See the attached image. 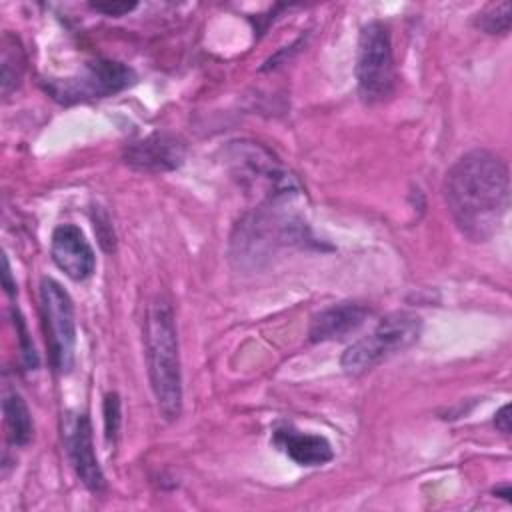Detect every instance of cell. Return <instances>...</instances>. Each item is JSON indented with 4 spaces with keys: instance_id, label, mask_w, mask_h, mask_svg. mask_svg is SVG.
<instances>
[{
    "instance_id": "6da1fadb",
    "label": "cell",
    "mask_w": 512,
    "mask_h": 512,
    "mask_svg": "<svg viewBox=\"0 0 512 512\" xmlns=\"http://www.w3.org/2000/svg\"><path fill=\"white\" fill-rule=\"evenodd\" d=\"M444 198L456 228L472 242H486L510 204L508 166L488 150H470L448 170Z\"/></svg>"
},
{
    "instance_id": "7a4b0ae2",
    "label": "cell",
    "mask_w": 512,
    "mask_h": 512,
    "mask_svg": "<svg viewBox=\"0 0 512 512\" xmlns=\"http://www.w3.org/2000/svg\"><path fill=\"white\" fill-rule=\"evenodd\" d=\"M144 344L148 358L150 386L160 414L176 420L182 412V374L174 314L164 298L148 304L144 320Z\"/></svg>"
},
{
    "instance_id": "3957f363",
    "label": "cell",
    "mask_w": 512,
    "mask_h": 512,
    "mask_svg": "<svg viewBox=\"0 0 512 512\" xmlns=\"http://www.w3.org/2000/svg\"><path fill=\"white\" fill-rule=\"evenodd\" d=\"M422 332V320L414 312H392L384 316L378 326L364 338L356 340L342 354L344 372L358 376L372 370L382 360L410 348Z\"/></svg>"
},
{
    "instance_id": "277c9868",
    "label": "cell",
    "mask_w": 512,
    "mask_h": 512,
    "mask_svg": "<svg viewBox=\"0 0 512 512\" xmlns=\"http://www.w3.org/2000/svg\"><path fill=\"white\" fill-rule=\"evenodd\" d=\"M358 94L366 104L384 102L394 94L396 68L388 28L372 20L362 26L356 58Z\"/></svg>"
},
{
    "instance_id": "5b68a950",
    "label": "cell",
    "mask_w": 512,
    "mask_h": 512,
    "mask_svg": "<svg viewBox=\"0 0 512 512\" xmlns=\"http://www.w3.org/2000/svg\"><path fill=\"white\" fill-rule=\"evenodd\" d=\"M136 74L130 66L118 60L98 58L86 62L76 74L66 78L44 80V90L60 104H76L92 98H106L132 86Z\"/></svg>"
},
{
    "instance_id": "8992f818",
    "label": "cell",
    "mask_w": 512,
    "mask_h": 512,
    "mask_svg": "<svg viewBox=\"0 0 512 512\" xmlns=\"http://www.w3.org/2000/svg\"><path fill=\"white\" fill-rule=\"evenodd\" d=\"M230 164L234 176L246 188L262 192L266 202L288 200L292 194L300 192L296 178L290 176L276 158L258 144L232 142Z\"/></svg>"
},
{
    "instance_id": "52a82bcc",
    "label": "cell",
    "mask_w": 512,
    "mask_h": 512,
    "mask_svg": "<svg viewBox=\"0 0 512 512\" xmlns=\"http://www.w3.org/2000/svg\"><path fill=\"white\" fill-rule=\"evenodd\" d=\"M40 302L44 328L50 348V360L56 372L66 374L74 364V344H76V322L74 306L68 292L52 278H42L40 282Z\"/></svg>"
},
{
    "instance_id": "ba28073f",
    "label": "cell",
    "mask_w": 512,
    "mask_h": 512,
    "mask_svg": "<svg viewBox=\"0 0 512 512\" xmlns=\"http://www.w3.org/2000/svg\"><path fill=\"white\" fill-rule=\"evenodd\" d=\"M50 254L54 264L76 282L92 276L96 268V256L88 244L84 232L74 224H60L52 232Z\"/></svg>"
},
{
    "instance_id": "9c48e42d",
    "label": "cell",
    "mask_w": 512,
    "mask_h": 512,
    "mask_svg": "<svg viewBox=\"0 0 512 512\" xmlns=\"http://www.w3.org/2000/svg\"><path fill=\"white\" fill-rule=\"evenodd\" d=\"M186 146L172 134H152L126 148L124 162L136 170L168 172L182 164Z\"/></svg>"
},
{
    "instance_id": "30bf717a",
    "label": "cell",
    "mask_w": 512,
    "mask_h": 512,
    "mask_svg": "<svg viewBox=\"0 0 512 512\" xmlns=\"http://www.w3.org/2000/svg\"><path fill=\"white\" fill-rule=\"evenodd\" d=\"M66 446H68V456L76 476L82 480V484L88 490L100 492L106 486V480L94 452L92 424L86 414H80L74 418L66 436Z\"/></svg>"
},
{
    "instance_id": "8fae6325",
    "label": "cell",
    "mask_w": 512,
    "mask_h": 512,
    "mask_svg": "<svg viewBox=\"0 0 512 512\" xmlns=\"http://www.w3.org/2000/svg\"><path fill=\"white\" fill-rule=\"evenodd\" d=\"M370 310L358 302H338L312 316L308 338L310 342L344 340L354 334L368 318Z\"/></svg>"
},
{
    "instance_id": "7c38bea8",
    "label": "cell",
    "mask_w": 512,
    "mask_h": 512,
    "mask_svg": "<svg viewBox=\"0 0 512 512\" xmlns=\"http://www.w3.org/2000/svg\"><path fill=\"white\" fill-rule=\"evenodd\" d=\"M272 442L298 466H322L334 458L332 446L324 436L302 432L288 424L274 428Z\"/></svg>"
},
{
    "instance_id": "4fadbf2b",
    "label": "cell",
    "mask_w": 512,
    "mask_h": 512,
    "mask_svg": "<svg viewBox=\"0 0 512 512\" xmlns=\"http://www.w3.org/2000/svg\"><path fill=\"white\" fill-rule=\"evenodd\" d=\"M6 436L12 446H26L32 440L34 424L24 398L18 392H8L2 402Z\"/></svg>"
},
{
    "instance_id": "5bb4252c",
    "label": "cell",
    "mask_w": 512,
    "mask_h": 512,
    "mask_svg": "<svg viewBox=\"0 0 512 512\" xmlns=\"http://www.w3.org/2000/svg\"><path fill=\"white\" fill-rule=\"evenodd\" d=\"M2 94L8 96L22 78L24 72V54L18 40L12 34H4L2 38Z\"/></svg>"
},
{
    "instance_id": "9a60e30c",
    "label": "cell",
    "mask_w": 512,
    "mask_h": 512,
    "mask_svg": "<svg viewBox=\"0 0 512 512\" xmlns=\"http://www.w3.org/2000/svg\"><path fill=\"white\" fill-rule=\"evenodd\" d=\"M510 20H512V6L510 2L504 0L480 12L476 18V26L486 34H506L510 30Z\"/></svg>"
},
{
    "instance_id": "2e32d148",
    "label": "cell",
    "mask_w": 512,
    "mask_h": 512,
    "mask_svg": "<svg viewBox=\"0 0 512 512\" xmlns=\"http://www.w3.org/2000/svg\"><path fill=\"white\" fill-rule=\"evenodd\" d=\"M120 428V398L116 392L104 396V434L108 442H114Z\"/></svg>"
},
{
    "instance_id": "e0dca14e",
    "label": "cell",
    "mask_w": 512,
    "mask_h": 512,
    "mask_svg": "<svg viewBox=\"0 0 512 512\" xmlns=\"http://www.w3.org/2000/svg\"><path fill=\"white\" fill-rule=\"evenodd\" d=\"M14 320H16V328H18V338H20V346H22V360H24V366L28 370H34L38 366V354L28 338V332H26V326L22 322V318L18 316L16 318V312H14Z\"/></svg>"
},
{
    "instance_id": "ac0fdd59",
    "label": "cell",
    "mask_w": 512,
    "mask_h": 512,
    "mask_svg": "<svg viewBox=\"0 0 512 512\" xmlns=\"http://www.w3.org/2000/svg\"><path fill=\"white\" fill-rule=\"evenodd\" d=\"M90 8L104 14V16H124L136 8V2H90Z\"/></svg>"
},
{
    "instance_id": "d6986e66",
    "label": "cell",
    "mask_w": 512,
    "mask_h": 512,
    "mask_svg": "<svg viewBox=\"0 0 512 512\" xmlns=\"http://www.w3.org/2000/svg\"><path fill=\"white\" fill-rule=\"evenodd\" d=\"M494 426L502 432V434H510V404H504L496 416H494Z\"/></svg>"
},
{
    "instance_id": "ffe728a7",
    "label": "cell",
    "mask_w": 512,
    "mask_h": 512,
    "mask_svg": "<svg viewBox=\"0 0 512 512\" xmlns=\"http://www.w3.org/2000/svg\"><path fill=\"white\" fill-rule=\"evenodd\" d=\"M4 288L8 294H14V288H16V284H12V280H10V266H8L6 258H4Z\"/></svg>"
},
{
    "instance_id": "44dd1931",
    "label": "cell",
    "mask_w": 512,
    "mask_h": 512,
    "mask_svg": "<svg viewBox=\"0 0 512 512\" xmlns=\"http://www.w3.org/2000/svg\"><path fill=\"white\" fill-rule=\"evenodd\" d=\"M494 492H496V494H500V496H504L506 500H510V484H504L502 488H496Z\"/></svg>"
}]
</instances>
